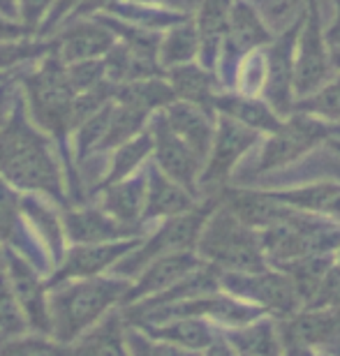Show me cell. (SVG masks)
<instances>
[{
    "label": "cell",
    "instance_id": "39",
    "mask_svg": "<svg viewBox=\"0 0 340 356\" xmlns=\"http://www.w3.org/2000/svg\"><path fill=\"white\" fill-rule=\"evenodd\" d=\"M0 356H70V347L51 336H19L0 345Z\"/></svg>",
    "mask_w": 340,
    "mask_h": 356
},
{
    "label": "cell",
    "instance_id": "38",
    "mask_svg": "<svg viewBox=\"0 0 340 356\" xmlns=\"http://www.w3.org/2000/svg\"><path fill=\"white\" fill-rule=\"evenodd\" d=\"M296 113H308L327 123H340V74H336L327 86H322L310 97H303L299 102H294ZM292 111V113H294Z\"/></svg>",
    "mask_w": 340,
    "mask_h": 356
},
{
    "label": "cell",
    "instance_id": "4",
    "mask_svg": "<svg viewBox=\"0 0 340 356\" xmlns=\"http://www.w3.org/2000/svg\"><path fill=\"white\" fill-rule=\"evenodd\" d=\"M195 254L207 266L225 273H252L268 266L261 250L259 232L241 222L222 204V197L204 225Z\"/></svg>",
    "mask_w": 340,
    "mask_h": 356
},
{
    "label": "cell",
    "instance_id": "57",
    "mask_svg": "<svg viewBox=\"0 0 340 356\" xmlns=\"http://www.w3.org/2000/svg\"><path fill=\"white\" fill-rule=\"evenodd\" d=\"M3 270H5V250L0 248V275H3Z\"/></svg>",
    "mask_w": 340,
    "mask_h": 356
},
{
    "label": "cell",
    "instance_id": "13",
    "mask_svg": "<svg viewBox=\"0 0 340 356\" xmlns=\"http://www.w3.org/2000/svg\"><path fill=\"white\" fill-rule=\"evenodd\" d=\"M5 275L14 291L21 312L26 317L28 329H33L40 336H51L49 326V287L42 280V275L33 268L31 261H26L21 254L5 250Z\"/></svg>",
    "mask_w": 340,
    "mask_h": 356
},
{
    "label": "cell",
    "instance_id": "29",
    "mask_svg": "<svg viewBox=\"0 0 340 356\" xmlns=\"http://www.w3.org/2000/svg\"><path fill=\"white\" fill-rule=\"evenodd\" d=\"M21 213L28 218V222L40 238V245L44 248L54 264H60L65 254V243H63V220L56 216V211L47 204L40 195H24L21 197Z\"/></svg>",
    "mask_w": 340,
    "mask_h": 356
},
{
    "label": "cell",
    "instance_id": "22",
    "mask_svg": "<svg viewBox=\"0 0 340 356\" xmlns=\"http://www.w3.org/2000/svg\"><path fill=\"white\" fill-rule=\"evenodd\" d=\"M134 329L144 331L146 336H151L162 343H169L181 350L202 354L213 340L220 336V331L207 319L200 317H172L165 322H155V324H130Z\"/></svg>",
    "mask_w": 340,
    "mask_h": 356
},
{
    "label": "cell",
    "instance_id": "30",
    "mask_svg": "<svg viewBox=\"0 0 340 356\" xmlns=\"http://www.w3.org/2000/svg\"><path fill=\"white\" fill-rule=\"evenodd\" d=\"M151 155H153V137L146 127V130L137 134L134 139L125 141V144H120L118 148H113L109 153L107 172H104L102 181L97 183V190L107 188V185H113V183H120V181H125V178L141 172V169L151 162Z\"/></svg>",
    "mask_w": 340,
    "mask_h": 356
},
{
    "label": "cell",
    "instance_id": "18",
    "mask_svg": "<svg viewBox=\"0 0 340 356\" xmlns=\"http://www.w3.org/2000/svg\"><path fill=\"white\" fill-rule=\"evenodd\" d=\"M63 232L74 245H97V243H116V241L141 238V229H132L116 222L102 209H83L67 211L63 216Z\"/></svg>",
    "mask_w": 340,
    "mask_h": 356
},
{
    "label": "cell",
    "instance_id": "19",
    "mask_svg": "<svg viewBox=\"0 0 340 356\" xmlns=\"http://www.w3.org/2000/svg\"><path fill=\"white\" fill-rule=\"evenodd\" d=\"M200 204L193 192L181 188L172 178H167L153 162L146 165V204L141 213V225L151 220H167L183 216Z\"/></svg>",
    "mask_w": 340,
    "mask_h": 356
},
{
    "label": "cell",
    "instance_id": "52",
    "mask_svg": "<svg viewBox=\"0 0 340 356\" xmlns=\"http://www.w3.org/2000/svg\"><path fill=\"white\" fill-rule=\"evenodd\" d=\"M0 17L17 21V0H0Z\"/></svg>",
    "mask_w": 340,
    "mask_h": 356
},
{
    "label": "cell",
    "instance_id": "59",
    "mask_svg": "<svg viewBox=\"0 0 340 356\" xmlns=\"http://www.w3.org/2000/svg\"><path fill=\"white\" fill-rule=\"evenodd\" d=\"M320 356H329V354H324V352H320Z\"/></svg>",
    "mask_w": 340,
    "mask_h": 356
},
{
    "label": "cell",
    "instance_id": "6",
    "mask_svg": "<svg viewBox=\"0 0 340 356\" xmlns=\"http://www.w3.org/2000/svg\"><path fill=\"white\" fill-rule=\"evenodd\" d=\"M218 287L238 301L254 305L261 315L273 319H287L296 315L303 305L294 284L280 268L266 266L252 273H225L216 270Z\"/></svg>",
    "mask_w": 340,
    "mask_h": 356
},
{
    "label": "cell",
    "instance_id": "14",
    "mask_svg": "<svg viewBox=\"0 0 340 356\" xmlns=\"http://www.w3.org/2000/svg\"><path fill=\"white\" fill-rule=\"evenodd\" d=\"M54 56L63 65H72L81 60H97L109 54V49L116 44V38L97 17L72 19L63 24L51 35Z\"/></svg>",
    "mask_w": 340,
    "mask_h": 356
},
{
    "label": "cell",
    "instance_id": "45",
    "mask_svg": "<svg viewBox=\"0 0 340 356\" xmlns=\"http://www.w3.org/2000/svg\"><path fill=\"white\" fill-rule=\"evenodd\" d=\"M308 308H331L340 310V266L334 261V266L329 268L327 277H324L320 291L313 298V303Z\"/></svg>",
    "mask_w": 340,
    "mask_h": 356
},
{
    "label": "cell",
    "instance_id": "56",
    "mask_svg": "<svg viewBox=\"0 0 340 356\" xmlns=\"http://www.w3.org/2000/svg\"><path fill=\"white\" fill-rule=\"evenodd\" d=\"M327 144L334 148L336 153H340V139H331V141H327Z\"/></svg>",
    "mask_w": 340,
    "mask_h": 356
},
{
    "label": "cell",
    "instance_id": "50",
    "mask_svg": "<svg viewBox=\"0 0 340 356\" xmlns=\"http://www.w3.org/2000/svg\"><path fill=\"white\" fill-rule=\"evenodd\" d=\"M202 356H236V352H234V347L227 343L225 336L220 333V336H218L213 343L202 352Z\"/></svg>",
    "mask_w": 340,
    "mask_h": 356
},
{
    "label": "cell",
    "instance_id": "24",
    "mask_svg": "<svg viewBox=\"0 0 340 356\" xmlns=\"http://www.w3.org/2000/svg\"><path fill=\"white\" fill-rule=\"evenodd\" d=\"M234 0H202L200 7L193 14L197 38H200V56L197 63L207 70H213L218 65V56H220V47L229 26Z\"/></svg>",
    "mask_w": 340,
    "mask_h": 356
},
{
    "label": "cell",
    "instance_id": "32",
    "mask_svg": "<svg viewBox=\"0 0 340 356\" xmlns=\"http://www.w3.org/2000/svg\"><path fill=\"white\" fill-rule=\"evenodd\" d=\"M331 266H334V254H306V257H299L273 268H280L289 277V282L294 284L296 294L301 298V305L308 308L317 296V291H320Z\"/></svg>",
    "mask_w": 340,
    "mask_h": 356
},
{
    "label": "cell",
    "instance_id": "27",
    "mask_svg": "<svg viewBox=\"0 0 340 356\" xmlns=\"http://www.w3.org/2000/svg\"><path fill=\"white\" fill-rule=\"evenodd\" d=\"M125 317L111 310L102 322L70 345V356H130L125 343Z\"/></svg>",
    "mask_w": 340,
    "mask_h": 356
},
{
    "label": "cell",
    "instance_id": "26",
    "mask_svg": "<svg viewBox=\"0 0 340 356\" xmlns=\"http://www.w3.org/2000/svg\"><path fill=\"white\" fill-rule=\"evenodd\" d=\"M146 204V167L120 183L102 188L100 209L116 222L141 229V213Z\"/></svg>",
    "mask_w": 340,
    "mask_h": 356
},
{
    "label": "cell",
    "instance_id": "61",
    "mask_svg": "<svg viewBox=\"0 0 340 356\" xmlns=\"http://www.w3.org/2000/svg\"><path fill=\"white\" fill-rule=\"evenodd\" d=\"M7 76H10V74H7ZM0 79H5V76H0Z\"/></svg>",
    "mask_w": 340,
    "mask_h": 356
},
{
    "label": "cell",
    "instance_id": "53",
    "mask_svg": "<svg viewBox=\"0 0 340 356\" xmlns=\"http://www.w3.org/2000/svg\"><path fill=\"white\" fill-rule=\"evenodd\" d=\"M324 354H329V356H340V336H338L331 345L324 347Z\"/></svg>",
    "mask_w": 340,
    "mask_h": 356
},
{
    "label": "cell",
    "instance_id": "8",
    "mask_svg": "<svg viewBox=\"0 0 340 356\" xmlns=\"http://www.w3.org/2000/svg\"><path fill=\"white\" fill-rule=\"evenodd\" d=\"M336 76L331 65V47L324 38L320 0H306L303 24L294 49V99L310 97Z\"/></svg>",
    "mask_w": 340,
    "mask_h": 356
},
{
    "label": "cell",
    "instance_id": "34",
    "mask_svg": "<svg viewBox=\"0 0 340 356\" xmlns=\"http://www.w3.org/2000/svg\"><path fill=\"white\" fill-rule=\"evenodd\" d=\"M107 14L118 21H125V24H130V26H137L141 31H148V33H165L167 28L190 19L188 14L174 12V10H169V7L141 5V3H132V0H118Z\"/></svg>",
    "mask_w": 340,
    "mask_h": 356
},
{
    "label": "cell",
    "instance_id": "25",
    "mask_svg": "<svg viewBox=\"0 0 340 356\" xmlns=\"http://www.w3.org/2000/svg\"><path fill=\"white\" fill-rule=\"evenodd\" d=\"M165 79L174 92L176 102H188L200 106L204 111H213V99L218 92H222L220 79L213 70L202 67L200 63H190L174 70H167Z\"/></svg>",
    "mask_w": 340,
    "mask_h": 356
},
{
    "label": "cell",
    "instance_id": "20",
    "mask_svg": "<svg viewBox=\"0 0 340 356\" xmlns=\"http://www.w3.org/2000/svg\"><path fill=\"white\" fill-rule=\"evenodd\" d=\"M167 125L172 127V132L193 151L197 158L207 160V155L213 144L216 134V113L204 111L200 106L188 104V102H172L167 109H162Z\"/></svg>",
    "mask_w": 340,
    "mask_h": 356
},
{
    "label": "cell",
    "instance_id": "44",
    "mask_svg": "<svg viewBox=\"0 0 340 356\" xmlns=\"http://www.w3.org/2000/svg\"><path fill=\"white\" fill-rule=\"evenodd\" d=\"M56 0H17V21L33 38H38L40 26L44 24Z\"/></svg>",
    "mask_w": 340,
    "mask_h": 356
},
{
    "label": "cell",
    "instance_id": "46",
    "mask_svg": "<svg viewBox=\"0 0 340 356\" xmlns=\"http://www.w3.org/2000/svg\"><path fill=\"white\" fill-rule=\"evenodd\" d=\"M21 72H24V70H21ZM21 72H14L10 76H5V79H0V127L10 118L14 104H17V99H19V74Z\"/></svg>",
    "mask_w": 340,
    "mask_h": 356
},
{
    "label": "cell",
    "instance_id": "58",
    "mask_svg": "<svg viewBox=\"0 0 340 356\" xmlns=\"http://www.w3.org/2000/svg\"><path fill=\"white\" fill-rule=\"evenodd\" d=\"M334 261H336V264L340 266V248H338V250L334 252Z\"/></svg>",
    "mask_w": 340,
    "mask_h": 356
},
{
    "label": "cell",
    "instance_id": "36",
    "mask_svg": "<svg viewBox=\"0 0 340 356\" xmlns=\"http://www.w3.org/2000/svg\"><path fill=\"white\" fill-rule=\"evenodd\" d=\"M54 51V42L40 38H24V40H5L0 42V76L14 74L35 65L44 56Z\"/></svg>",
    "mask_w": 340,
    "mask_h": 356
},
{
    "label": "cell",
    "instance_id": "15",
    "mask_svg": "<svg viewBox=\"0 0 340 356\" xmlns=\"http://www.w3.org/2000/svg\"><path fill=\"white\" fill-rule=\"evenodd\" d=\"M144 238H127L116 243H97V245H74L65 250L58 268L47 287H56L67 280H86V277H100L104 270L118 264L125 254H130Z\"/></svg>",
    "mask_w": 340,
    "mask_h": 356
},
{
    "label": "cell",
    "instance_id": "16",
    "mask_svg": "<svg viewBox=\"0 0 340 356\" xmlns=\"http://www.w3.org/2000/svg\"><path fill=\"white\" fill-rule=\"evenodd\" d=\"M204 261L195 252H176L153 259L130 280V289L123 298V305H134L162 294L169 287L179 284L193 270L202 268Z\"/></svg>",
    "mask_w": 340,
    "mask_h": 356
},
{
    "label": "cell",
    "instance_id": "7",
    "mask_svg": "<svg viewBox=\"0 0 340 356\" xmlns=\"http://www.w3.org/2000/svg\"><path fill=\"white\" fill-rule=\"evenodd\" d=\"M331 139H340V125L294 111L292 116L282 120L278 130L273 134H266L264 141H261L254 172L266 174L282 169Z\"/></svg>",
    "mask_w": 340,
    "mask_h": 356
},
{
    "label": "cell",
    "instance_id": "35",
    "mask_svg": "<svg viewBox=\"0 0 340 356\" xmlns=\"http://www.w3.org/2000/svg\"><path fill=\"white\" fill-rule=\"evenodd\" d=\"M148 120H151L148 113L134 109V106L113 102L107 132H104V139L100 148H97V153H111L113 148H118L120 144H125V141L134 139L148 127Z\"/></svg>",
    "mask_w": 340,
    "mask_h": 356
},
{
    "label": "cell",
    "instance_id": "5",
    "mask_svg": "<svg viewBox=\"0 0 340 356\" xmlns=\"http://www.w3.org/2000/svg\"><path fill=\"white\" fill-rule=\"evenodd\" d=\"M220 204V195H211L195 206L193 211L183 213V216L162 220V225L155 229L151 236L134 248L130 254H125L123 259L113 266L116 277L123 280H132L146 264H151L153 259L165 257V254L176 252H195L200 234L207 225L209 216L218 209Z\"/></svg>",
    "mask_w": 340,
    "mask_h": 356
},
{
    "label": "cell",
    "instance_id": "12",
    "mask_svg": "<svg viewBox=\"0 0 340 356\" xmlns=\"http://www.w3.org/2000/svg\"><path fill=\"white\" fill-rule=\"evenodd\" d=\"M148 132L153 137V155H151L153 165L167 178L179 183L181 188H186L195 197H200V174L204 167L202 160L172 132V127L167 125L162 111L151 116V120H148Z\"/></svg>",
    "mask_w": 340,
    "mask_h": 356
},
{
    "label": "cell",
    "instance_id": "43",
    "mask_svg": "<svg viewBox=\"0 0 340 356\" xmlns=\"http://www.w3.org/2000/svg\"><path fill=\"white\" fill-rule=\"evenodd\" d=\"M65 76L70 81V88L74 90V95L86 92V90H93V88L100 86V83L107 81L102 58L81 60V63H72V65H65Z\"/></svg>",
    "mask_w": 340,
    "mask_h": 356
},
{
    "label": "cell",
    "instance_id": "47",
    "mask_svg": "<svg viewBox=\"0 0 340 356\" xmlns=\"http://www.w3.org/2000/svg\"><path fill=\"white\" fill-rule=\"evenodd\" d=\"M116 3L118 0H83L72 19H88V17H97V14H107Z\"/></svg>",
    "mask_w": 340,
    "mask_h": 356
},
{
    "label": "cell",
    "instance_id": "28",
    "mask_svg": "<svg viewBox=\"0 0 340 356\" xmlns=\"http://www.w3.org/2000/svg\"><path fill=\"white\" fill-rule=\"evenodd\" d=\"M225 340L234 347L236 356H282V343L278 319L259 317L238 329L220 331Z\"/></svg>",
    "mask_w": 340,
    "mask_h": 356
},
{
    "label": "cell",
    "instance_id": "42",
    "mask_svg": "<svg viewBox=\"0 0 340 356\" xmlns=\"http://www.w3.org/2000/svg\"><path fill=\"white\" fill-rule=\"evenodd\" d=\"M125 343H127L130 356H202V354L181 350V347H174L169 343H162V340H155L130 324H127V329H125Z\"/></svg>",
    "mask_w": 340,
    "mask_h": 356
},
{
    "label": "cell",
    "instance_id": "49",
    "mask_svg": "<svg viewBox=\"0 0 340 356\" xmlns=\"http://www.w3.org/2000/svg\"><path fill=\"white\" fill-rule=\"evenodd\" d=\"M324 38H327V44L331 49L340 47V0H336V14L331 19V26L324 31Z\"/></svg>",
    "mask_w": 340,
    "mask_h": 356
},
{
    "label": "cell",
    "instance_id": "60",
    "mask_svg": "<svg viewBox=\"0 0 340 356\" xmlns=\"http://www.w3.org/2000/svg\"><path fill=\"white\" fill-rule=\"evenodd\" d=\"M3 343H5V340H3V338H0V345H3Z\"/></svg>",
    "mask_w": 340,
    "mask_h": 356
},
{
    "label": "cell",
    "instance_id": "55",
    "mask_svg": "<svg viewBox=\"0 0 340 356\" xmlns=\"http://www.w3.org/2000/svg\"><path fill=\"white\" fill-rule=\"evenodd\" d=\"M132 3H141V5H155V7H167V0H132Z\"/></svg>",
    "mask_w": 340,
    "mask_h": 356
},
{
    "label": "cell",
    "instance_id": "10",
    "mask_svg": "<svg viewBox=\"0 0 340 356\" xmlns=\"http://www.w3.org/2000/svg\"><path fill=\"white\" fill-rule=\"evenodd\" d=\"M303 24V10L287 28L273 35L264 47L266 79L261 88V99L278 113L280 118L292 116L294 111V49Z\"/></svg>",
    "mask_w": 340,
    "mask_h": 356
},
{
    "label": "cell",
    "instance_id": "21",
    "mask_svg": "<svg viewBox=\"0 0 340 356\" xmlns=\"http://www.w3.org/2000/svg\"><path fill=\"white\" fill-rule=\"evenodd\" d=\"M213 111H216V116L232 118L234 123L243 125L248 130L261 134V137L273 134L282 125V120H285L261 97L241 95V92H234V90L218 92L213 99Z\"/></svg>",
    "mask_w": 340,
    "mask_h": 356
},
{
    "label": "cell",
    "instance_id": "48",
    "mask_svg": "<svg viewBox=\"0 0 340 356\" xmlns=\"http://www.w3.org/2000/svg\"><path fill=\"white\" fill-rule=\"evenodd\" d=\"M24 38H33L31 33L26 31L19 21H10L5 17H0V42L5 40H24Z\"/></svg>",
    "mask_w": 340,
    "mask_h": 356
},
{
    "label": "cell",
    "instance_id": "51",
    "mask_svg": "<svg viewBox=\"0 0 340 356\" xmlns=\"http://www.w3.org/2000/svg\"><path fill=\"white\" fill-rule=\"evenodd\" d=\"M202 0H167V7L174 12H181V14H188V17H193L195 10L200 7Z\"/></svg>",
    "mask_w": 340,
    "mask_h": 356
},
{
    "label": "cell",
    "instance_id": "41",
    "mask_svg": "<svg viewBox=\"0 0 340 356\" xmlns=\"http://www.w3.org/2000/svg\"><path fill=\"white\" fill-rule=\"evenodd\" d=\"M266 79V67H264V49L252 51L245 56L243 63L236 70V79H234V92L241 95H252L261 97V88H264Z\"/></svg>",
    "mask_w": 340,
    "mask_h": 356
},
{
    "label": "cell",
    "instance_id": "31",
    "mask_svg": "<svg viewBox=\"0 0 340 356\" xmlns=\"http://www.w3.org/2000/svg\"><path fill=\"white\" fill-rule=\"evenodd\" d=\"M197 56H200V38H197L193 17L172 28H167V31L160 35L158 63H160L162 72L197 63Z\"/></svg>",
    "mask_w": 340,
    "mask_h": 356
},
{
    "label": "cell",
    "instance_id": "37",
    "mask_svg": "<svg viewBox=\"0 0 340 356\" xmlns=\"http://www.w3.org/2000/svg\"><path fill=\"white\" fill-rule=\"evenodd\" d=\"M21 225H24V213H21L19 192L0 178V245L3 243L14 245L17 250H12V252H17V254L24 252V259H26V245L19 234Z\"/></svg>",
    "mask_w": 340,
    "mask_h": 356
},
{
    "label": "cell",
    "instance_id": "54",
    "mask_svg": "<svg viewBox=\"0 0 340 356\" xmlns=\"http://www.w3.org/2000/svg\"><path fill=\"white\" fill-rule=\"evenodd\" d=\"M331 65H334L336 74H340V47L331 49Z\"/></svg>",
    "mask_w": 340,
    "mask_h": 356
},
{
    "label": "cell",
    "instance_id": "11",
    "mask_svg": "<svg viewBox=\"0 0 340 356\" xmlns=\"http://www.w3.org/2000/svg\"><path fill=\"white\" fill-rule=\"evenodd\" d=\"M261 141V134L248 130V127L234 123L232 118L218 116L216 118V134L211 151L204 160L200 174V190L207 188H222L229 181L232 172Z\"/></svg>",
    "mask_w": 340,
    "mask_h": 356
},
{
    "label": "cell",
    "instance_id": "3",
    "mask_svg": "<svg viewBox=\"0 0 340 356\" xmlns=\"http://www.w3.org/2000/svg\"><path fill=\"white\" fill-rule=\"evenodd\" d=\"M19 90L31 120L58 146L65 160L67 137L72 134V102L76 97L65 76V65L51 51L19 74Z\"/></svg>",
    "mask_w": 340,
    "mask_h": 356
},
{
    "label": "cell",
    "instance_id": "17",
    "mask_svg": "<svg viewBox=\"0 0 340 356\" xmlns=\"http://www.w3.org/2000/svg\"><path fill=\"white\" fill-rule=\"evenodd\" d=\"M282 350L303 347V350L324 352L340 336V310L331 308H301L296 315L278 322Z\"/></svg>",
    "mask_w": 340,
    "mask_h": 356
},
{
    "label": "cell",
    "instance_id": "9",
    "mask_svg": "<svg viewBox=\"0 0 340 356\" xmlns=\"http://www.w3.org/2000/svg\"><path fill=\"white\" fill-rule=\"evenodd\" d=\"M271 40L273 33L261 21L257 10L248 0H234L229 26H227L220 56H218V65H216V74L220 79L222 90H234L236 70L243 63V58L250 56L252 51L264 49Z\"/></svg>",
    "mask_w": 340,
    "mask_h": 356
},
{
    "label": "cell",
    "instance_id": "33",
    "mask_svg": "<svg viewBox=\"0 0 340 356\" xmlns=\"http://www.w3.org/2000/svg\"><path fill=\"white\" fill-rule=\"evenodd\" d=\"M113 102L134 106V109L153 116V113L167 109L176 99L165 76H153V79L120 83V86H116V92H113Z\"/></svg>",
    "mask_w": 340,
    "mask_h": 356
},
{
    "label": "cell",
    "instance_id": "23",
    "mask_svg": "<svg viewBox=\"0 0 340 356\" xmlns=\"http://www.w3.org/2000/svg\"><path fill=\"white\" fill-rule=\"evenodd\" d=\"M268 195L275 202L285 204L294 211L340 225V183L336 181L310 183L285 190H268Z\"/></svg>",
    "mask_w": 340,
    "mask_h": 356
},
{
    "label": "cell",
    "instance_id": "40",
    "mask_svg": "<svg viewBox=\"0 0 340 356\" xmlns=\"http://www.w3.org/2000/svg\"><path fill=\"white\" fill-rule=\"evenodd\" d=\"M26 331H28L26 317L19 308L17 298H14V291L3 270V275H0V338L12 340L26 336Z\"/></svg>",
    "mask_w": 340,
    "mask_h": 356
},
{
    "label": "cell",
    "instance_id": "2",
    "mask_svg": "<svg viewBox=\"0 0 340 356\" xmlns=\"http://www.w3.org/2000/svg\"><path fill=\"white\" fill-rule=\"evenodd\" d=\"M49 289H51L49 291L51 338L70 347L97 322H102L113 310V305H123L130 280L100 275L86 280H67Z\"/></svg>",
    "mask_w": 340,
    "mask_h": 356
},
{
    "label": "cell",
    "instance_id": "1",
    "mask_svg": "<svg viewBox=\"0 0 340 356\" xmlns=\"http://www.w3.org/2000/svg\"><path fill=\"white\" fill-rule=\"evenodd\" d=\"M0 178L17 192L65 204L63 155L28 116L21 90L10 118L0 127Z\"/></svg>",
    "mask_w": 340,
    "mask_h": 356
}]
</instances>
